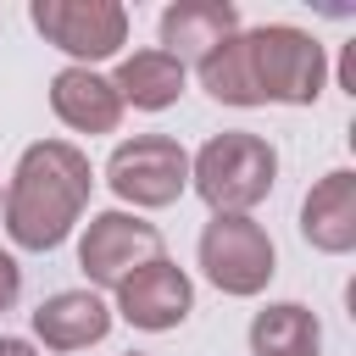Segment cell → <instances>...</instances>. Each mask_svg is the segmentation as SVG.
Segmentation results:
<instances>
[{
    "mask_svg": "<svg viewBox=\"0 0 356 356\" xmlns=\"http://www.w3.org/2000/svg\"><path fill=\"white\" fill-rule=\"evenodd\" d=\"M89 156L61 145V139H39L22 150L17 172H11V189H6V234L22 245V250H56L83 200H89Z\"/></svg>",
    "mask_w": 356,
    "mask_h": 356,
    "instance_id": "obj_2",
    "label": "cell"
},
{
    "mask_svg": "<svg viewBox=\"0 0 356 356\" xmlns=\"http://www.w3.org/2000/svg\"><path fill=\"white\" fill-rule=\"evenodd\" d=\"M106 178L134 206H172L184 195V184H189V156L167 134H139V139H122L111 150Z\"/></svg>",
    "mask_w": 356,
    "mask_h": 356,
    "instance_id": "obj_4",
    "label": "cell"
},
{
    "mask_svg": "<svg viewBox=\"0 0 356 356\" xmlns=\"http://www.w3.org/2000/svg\"><path fill=\"white\" fill-rule=\"evenodd\" d=\"M134 356H139V350H134Z\"/></svg>",
    "mask_w": 356,
    "mask_h": 356,
    "instance_id": "obj_17",
    "label": "cell"
},
{
    "mask_svg": "<svg viewBox=\"0 0 356 356\" xmlns=\"http://www.w3.org/2000/svg\"><path fill=\"white\" fill-rule=\"evenodd\" d=\"M117 306H122V317H128L134 328L161 334V328H178V323L189 317L195 289H189V278H184L167 256H156V261H145L139 273H128V278L117 284Z\"/></svg>",
    "mask_w": 356,
    "mask_h": 356,
    "instance_id": "obj_8",
    "label": "cell"
},
{
    "mask_svg": "<svg viewBox=\"0 0 356 356\" xmlns=\"http://www.w3.org/2000/svg\"><path fill=\"white\" fill-rule=\"evenodd\" d=\"M195 67H200L206 95H217L228 106H267V100L312 106L323 95V72H328L323 44L300 28H289V22L234 33Z\"/></svg>",
    "mask_w": 356,
    "mask_h": 356,
    "instance_id": "obj_1",
    "label": "cell"
},
{
    "mask_svg": "<svg viewBox=\"0 0 356 356\" xmlns=\"http://www.w3.org/2000/svg\"><path fill=\"white\" fill-rule=\"evenodd\" d=\"M117 100H134L139 111H161L184 95V61H172L167 50H134L117 78H111Z\"/></svg>",
    "mask_w": 356,
    "mask_h": 356,
    "instance_id": "obj_13",
    "label": "cell"
},
{
    "mask_svg": "<svg viewBox=\"0 0 356 356\" xmlns=\"http://www.w3.org/2000/svg\"><path fill=\"white\" fill-rule=\"evenodd\" d=\"M17 289H22V273H17V261H11L6 250H0V312H6L11 300H17Z\"/></svg>",
    "mask_w": 356,
    "mask_h": 356,
    "instance_id": "obj_15",
    "label": "cell"
},
{
    "mask_svg": "<svg viewBox=\"0 0 356 356\" xmlns=\"http://www.w3.org/2000/svg\"><path fill=\"white\" fill-rule=\"evenodd\" d=\"M0 356H33V345H22V339H0Z\"/></svg>",
    "mask_w": 356,
    "mask_h": 356,
    "instance_id": "obj_16",
    "label": "cell"
},
{
    "mask_svg": "<svg viewBox=\"0 0 356 356\" xmlns=\"http://www.w3.org/2000/svg\"><path fill=\"white\" fill-rule=\"evenodd\" d=\"M200 267L222 295H256L273 278V239L250 217H217L200 234Z\"/></svg>",
    "mask_w": 356,
    "mask_h": 356,
    "instance_id": "obj_5",
    "label": "cell"
},
{
    "mask_svg": "<svg viewBox=\"0 0 356 356\" xmlns=\"http://www.w3.org/2000/svg\"><path fill=\"white\" fill-rule=\"evenodd\" d=\"M300 234L317 250H350L356 245V172H328L306 206H300Z\"/></svg>",
    "mask_w": 356,
    "mask_h": 356,
    "instance_id": "obj_12",
    "label": "cell"
},
{
    "mask_svg": "<svg viewBox=\"0 0 356 356\" xmlns=\"http://www.w3.org/2000/svg\"><path fill=\"white\" fill-rule=\"evenodd\" d=\"M106 328H111V312H106V300L89 295V289H61V295H50V300L33 312V334H39L50 350H83V345L106 339Z\"/></svg>",
    "mask_w": 356,
    "mask_h": 356,
    "instance_id": "obj_11",
    "label": "cell"
},
{
    "mask_svg": "<svg viewBox=\"0 0 356 356\" xmlns=\"http://www.w3.org/2000/svg\"><path fill=\"white\" fill-rule=\"evenodd\" d=\"M161 256V234L128 211H100L89 228H83V245H78V267L95 278V284H122L128 273H139L145 261Z\"/></svg>",
    "mask_w": 356,
    "mask_h": 356,
    "instance_id": "obj_7",
    "label": "cell"
},
{
    "mask_svg": "<svg viewBox=\"0 0 356 356\" xmlns=\"http://www.w3.org/2000/svg\"><path fill=\"white\" fill-rule=\"evenodd\" d=\"M250 350L256 356H317L323 350V328L306 306L295 300H278L267 312H256L250 323Z\"/></svg>",
    "mask_w": 356,
    "mask_h": 356,
    "instance_id": "obj_14",
    "label": "cell"
},
{
    "mask_svg": "<svg viewBox=\"0 0 356 356\" xmlns=\"http://www.w3.org/2000/svg\"><path fill=\"white\" fill-rule=\"evenodd\" d=\"M50 106H56V117H61L67 128H78V134H111V128L122 122V100H117V89H111V78H100V72H89V67H61V72L50 78Z\"/></svg>",
    "mask_w": 356,
    "mask_h": 356,
    "instance_id": "obj_10",
    "label": "cell"
},
{
    "mask_svg": "<svg viewBox=\"0 0 356 356\" xmlns=\"http://www.w3.org/2000/svg\"><path fill=\"white\" fill-rule=\"evenodd\" d=\"M189 172H195L200 200L217 217H245L256 200H267L273 172H278V156H273L267 139L234 128V134H217L211 145H200V156H195Z\"/></svg>",
    "mask_w": 356,
    "mask_h": 356,
    "instance_id": "obj_3",
    "label": "cell"
},
{
    "mask_svg": "<svg viewBox=\"0 0 356 356\" xmlns=\"http://www.w3.org/2000/svg\"><path fill=\"white\" fill-rule=\"evenodd\" d=\"M239 33V11L228 0H178L161 11V44L172 61H206L222 39Z\"/></svg>",
    "mask_w": 356,
    "mask_h": 356,
    "instance_id": "obj_9",
    "label": "cell"
},
{
    "mask_svg": "<svg viewBox=\"0 0 356 356\" xmlns=\"http://www.w3.org/2000/svg\"><path fill=\"white\" fill-rule=\"evenodd\" d=\"M28 17L56 50L83 56V61L117 56L122 39H128V11L111 6V0H33Z\"/></svg>",
    "mask_w": 356,
    "mask_h": 356,
    "instance_id": "obj_6",
    "label": "cell"
}]
</instances>
